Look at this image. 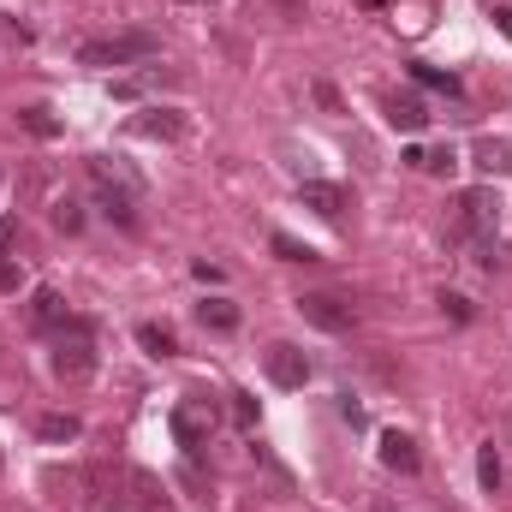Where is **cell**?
<instances>
[{
	"instance_id": "obj_1",
	"label": "cell",
	"mask_w": 512,
	"mask_h": 512,
	"mask_svg": "<svg viewBox=\"0 0 512 512\" xmlns=\"http://www.w3.org/2000/svg\"><path fill=\"white\" fill-rule=\"evenodd\" d=\"M90 191H96V209L114 221V227H137V197H143V179L126 173L120 161H108V155H96L90 161Z\"/></svg>"
},
{
	"instance_id": "obj_2",
	"label": "cell",
	"mask_w": 512,
	"mask_h": 512,
	"mask_svg": "<svg viewBox=\"0 0 512 512\" xmlns=\"http://www.w3.org/2000/svg\"><path fill=\"white\" fill-rule=\"evenodd\" d=\"M54 376L60 382H90L96 376V328L84 316H72L66 328H54Z\"/></svg>"
},
{
	"instance_id": "obj_3",
	"label": "cell",
	"mask_w": 512,
	"mask_h": 512,
	"mask_svg": "<svg viewBox=\"0 0 512 512\" xmlns=\"http://www.w3.org/2000/svg\"><path fill=\"white\" fill-rule=\"evenodd\" d=\"M108 512H173V501H167V489H161L149 471L120 465V471L108 477Z\"/></svg>"
},
{
	"instance_id": "obj_4",
	"label": "cell",
	"mask_w": 512,
	"mask_h": 512,
	"mask_svg": "<svg viewBox=\"0 0 512 512\" xmlns=\"http://www.w3.org/2000/svg\"><path fill=\"white\" fill-rule=\"evenodd\" d=\"M161 42L149 30H120V36H96L78 42V66H131V60H155Z\"/></svg>"
},
{
	"instance_id": "obj_5",
	"label": "cell",
	"mask_w": 512,
	"mask_h": 512,
	"mask_svg": "<svg viewBox=\"0 0 512 512\" xmlns=\"http://www.w3.org/2000/svg\"><path fill=\"white\" fill-rule=\"evenodd\" d=\"M495 221H501V197H495L489 185H477V191H459V197H453V239H459V245L489 239V233H495Z\"/></svg>"
},
{
	"instance_id": "obj_6",
	"label": "cell",
	"mask_w": 512,
	"mask_h": 512,
	"mask_svg": "<svg viewBox=\"0 0 512 512\" xmlns=\"http://www.w3.org/2000/svg\"><path fill=\"white\" fill-rule=\"evenodd\" d=\"M298 316H304L310 328H322V334H346V328H352V304L334 298V292H304V298H298Z\"/></svg>"
},
{
	"instance_id": "obj_7",
	"label": "cell",
	"mask_w": 512,
	"mask_h": 512,
	"mask_svg": "<svg viewBox=\"0 0 512 512\" xmlns=\"http://www.w3.org/2000/svg\"><path fill=\"white\" fill-rule=\"evenodd\" d=\"M262 364H268V382L274 387H304L310 382V358H304L298 346H286V340H274Z\"/></svg>"
},
{
	"instance_id": "obj_8",
	"label": "cell",
	"mask_w": 512,
	"mask_h": 512,
	"mask_svg": "<svg viewBox=\"0 0 512 512\" xmlns=\"http://www.w3.org/2000/svg\"><path fill=\"white\" fill-rule=\"evenodd\" d=\"M209 429H215V417H209L203 405H179V411H173V441L185 447V459H197V453L209 447Z\"/></svg>"
},
{
	"instance_id": "obj_9",
	"label": "cell",
	"mask_w": 512,
	"mask_h": 512,
	"mask_svg": "<svg viewBox=\"0 0 512 512\" xmlns=\"http://www.w3.org/2000/svg\"><path fill=\"white\" fill-rule=\"evenodd\" d=\"M298 197H304V209H316L322 221H340V215L352 209L346 185H328V179H304V185H298Z\"/></svg>"
},
{
	"instance_id": "obj_10",
	"label": "cell",
	"mask_w": 512,
	"mask_h": 512,
	"mask_svg": "<svg viewBox=\"0 0 512 512\" xmlns=\"http://www.w3.org/2000/svg\"><path fill=\"white\" fill-rule=\"evenodd\" d=\"M72 322V310H66V298L54 292V286H36L30 292V328H42V334H54V328H66Z\"/></svg>"
},
{
	"instance_id": "obj_11",
	"label": "cell",
	"mask_w": 512,
	"mask_h": 512,
	"mask_svg": "<svg viewBox=\"0 0 512 512\" xmlns=\"http://www.w3.org/2000/svg\"><path fill=\"white\" fill-rule=\"evenodd\" d=\"M137 137H161V143H173V137H185V114H173V108H143L137 120H131Z\"/></svg>"
},
{
	"instance_id": "obj_12",
	"label": "cell",
	"mask_w": 512,
	"mask_h": 512,
	"mask_svg": "<svg viewBox=\"0 0 512 512\" xmlns=\"http://www.w3.org/2000/svg\"><path fill=\"white\" fill-rule=\"evenodd\" d=\"M382 465H387V471H399V477H411V471L423 465V459H417V441H411V435H399V429H387V435H382Z\"/></svg>"
},
{
	"instance_id": "obj_13",
	"label": "cell",
	"mask_w": 512,
	"mask_h": 512,
	"mask_svg": "<svg viewBox=\"0 0 512 512\" xmlns=\"http://www.w3.org/2000/svg\"><path fill=\"white\" fill-rule=\"evenodd\" d=\"M387 120H393V131L417 137V131L429 126V108H423L417 96H387Z\"/></svg>"
},
{
	"instance_id": "obj_14",
	"label": "cell",
	"mask_w": 512,
	"mask_h": 512,
	"mask_svg": "<svg viewBox=\"0 0 512 512\" xmlns=\"http://www.w3.org/2000/svg\"><path fill=\"white\" fill-rule=\"evenodd\" d=\"M155 84H179V72H167V66H143V72H131V78H114V96L131 102V96H143V90H155Z\"/></svg>"
},
{
	"instance_id": "obj_15",
	"label": "cell",
	"mask_w": 512,
	"mask_h": 512,
	"mask_svg": "<svg viewBox=\"0 0 512 512\" xmlns=\"http://www.w3.org/2000/svg\"><path fill=\"white\" fill-rule=\"evenodd\" d=\"M197 322L215 328V334H233V328H239V304H233V298H203V304H197Z\"/></svg>"
},
{
	"instance_id": "obj_16",
	"label": "cell",
	"mask_w": 512,
	"mask_h": 512,
	"mask_svg": "<svg viewBox=\"0 0 512 512\" xmlns=\"http://www.w3.org/2000/svg\"><path fill=\"white\" fill-rule=\"evenodd\" d=\"M405 161H411V167H423V173H453V167H459L453 143H441V149H417V143H411V149H405Z\"/></svg>"
},
{
	"instance_id": "obj_17",
	"label": "cell",
	"mask_w": 512,
	"mask_h": 512,
	"mask_svg": "<svg viewBox=\"0 0 512 512\" xmlns=\"http://www.w3.org/2000/svg\"><path fill=\"white\" fill-rule=\"evenodd\" d=\"M137 346H143L149 358H173V352H179L173 328H161V322H137Z\"/></svg>"
},
{
	"instance_id": "obj_18",
	"label": "cell",
	"mask_w": 512,
	"mask_h": 512,
	"mask_svg": "<svg viewBox=\"0 0 512 512\" xmlns=\"http://www.w3.org/2000/svg\"><path fill=\"white\" fill-rule=\"evenodd\" d=\"M477 167H483V173H507L512 167V143L507 137H483V143H477Z\"/></svg>"
},
{
	"instance_id": "obj_19",
	"label": "cell",
	"mask_w": 512,
	"mask_h": 512,
	"mask_svg": "<svg viewBox=\"0 0 512 512\" xmlns=\"http://www.w3.org/2000/svg\"><path fill=\"white\" fill-rule=\"evenodd\" d=\"M501 477H507V465H501L495 441H483V447H477V483H483V489L495 495V489H501Z\"/></svg>"
},
{
	"instance_id": "obj_20",
	"label": "cell",
	"mask_w": 512,
	"mask_h": 512,
	"mask_svg": "<svg viewBox=\"0 0 512 512\" xmlns=\"http://www.w3.org/2000/svg\"><path fill=\"white\" fill-rule=\"evenodd\" d=\"M411 78H417L423 90H441V96H459V78H453V72H441V66H411Z\"/></svg>"
},
{
	"instance_id": "obj_21",
	"label": "cell",
	"mask_w": 512,
	"mask_h": 512,
	"mask_svg": "<svg viewBox=\"0 0 512 512\" xmlns=\"http://www.w3.org/2000/svg\"><path fill=\"white\" fill-rule=\"evenodd\" d=\"M78 417L72 411H54V417H42V441H78Z\"/></svg>"
},
{
	"instance_id": "obj_22",
	"label": "cell",
	"mask_w": 512,
	"mask_h": 512,
	"mask_svg": "<svg viewBox=\"0 0 512 512\" xmlns=\"http://www.w3.org/2000/svg\"><path fill=\"white\" fill-rule=\"evenodd\" d=\"M18 126L30 131V137H42V143H48V137H60V120H54L48 108H24V114H18Z\"/></svg>"
},
{
	"instance_id": "obj_23",
	"label": "cell",
	"mask_w": 512,
	"mask_h": 512,
	"mask_svg": "<svg viewBox=\"0 0 512 512\" xmlns=\"http://www.w3.org/2000/svg\"><path fill=\"white\" fill-rule=\"evenodd\" d=\"M268 245H274V256H286V262H316V251L304 239H292V233H274Z\"/></svg>"
},
{
	"instance_id": "obj_24",
	"label": "cell",
	"mask_w": 512,
	"mask_h": 512,
	"mask_svg": "<svg viewBox=\"0 0 512 512\" xmlns=\"http://www.w3.org/2000/svg\"><path fill=\"white\" fill-rule=\"evenodd\" d=\"M227 399H233V423H239V429H256V399L251 393H227Z\"/></svg>"
},
{
	"instance_id": "obj_25",
	"label": "cell",
	"mask_w": 512,
	"mask_h": 512,
	"mask_svg": "<svg viewBox=\"0 0 512 512\" xmlns=\"http://www.w3.org/2000/svg\"><path fill=\"white\" fill-rule=\"evenodd\" d=\"M54 221H60L66 233H78V227H84V209H78V203L66 197V203H54Z\"/></svg>"
},
{
	"instance_id": "obj_26",
	"label": "cell",
	"mask_w": 512,
	"mask_h": 512,
	"mask_svg": "<svg viewBox=\"0 0 512 512\" xmlns=\"http://www.w3.org/2000/svg\"><path fill=\"white\" fill-rule=\"evenodd\" d=\"M179 483H185L191 495H209V477L197 471V459H185V465H179Z\"/></svg>"
},
{
	"instance_id": "obj_27",
	"label": "cell",
	"mask_w": 512,
	"mask_h": 512,
	"mask_svg": "<svg viewBox=\"0 0 512 512\" xmlns=\"http://www.w3.org/2000/svg\"><path fill=\"white\" fill-rule=\"evenodd\" d=\"M441 310H447L453 322H471V298H459V292H441Z\"/></svg>"
},
{
	"instance_id": "obj_28",
	"label": "cell",
	"mask_w": 512,
	"mask_h": 512,
	"mask_svg": "<svg viewBox=\"0 0 512 512\" xmlns=\"http://www.w3.org/2000/svg\"><path fill=\"white\" fill-rule=\"evenodd\" d=\"M0 292H18V268L12 262H0Z\"/></svg>"
},
{
	"instance_id": "obj_29",
	"label": "cell",
	"mask_w": 512,
	"mask_h": 512,
	"mask_svg": "<svg viewBox=\"0 0 512 512\" xmlns=\"http://www.w3.org/2000/svg\"><path fill=\"white\" fill-rule=\"evenodd\" d=\"M495 24H501V36L512 42V6H495Z\"/></svg>"
},
{
	"instance_id": "obj_30",
	"label": "cell",
	"mask_w": 512,
	"mask_h": 512,
	"mask_svg": "<svg viewBox=\"0 0 512 512\" xmlns=\"http://www.w3.org/2000/svg\"><path fill=\"white\" fill-rule=\"evenodd\" d=\"M12 239H18V221H0V251H6Z\"/></svg>"
}]
</instances>
